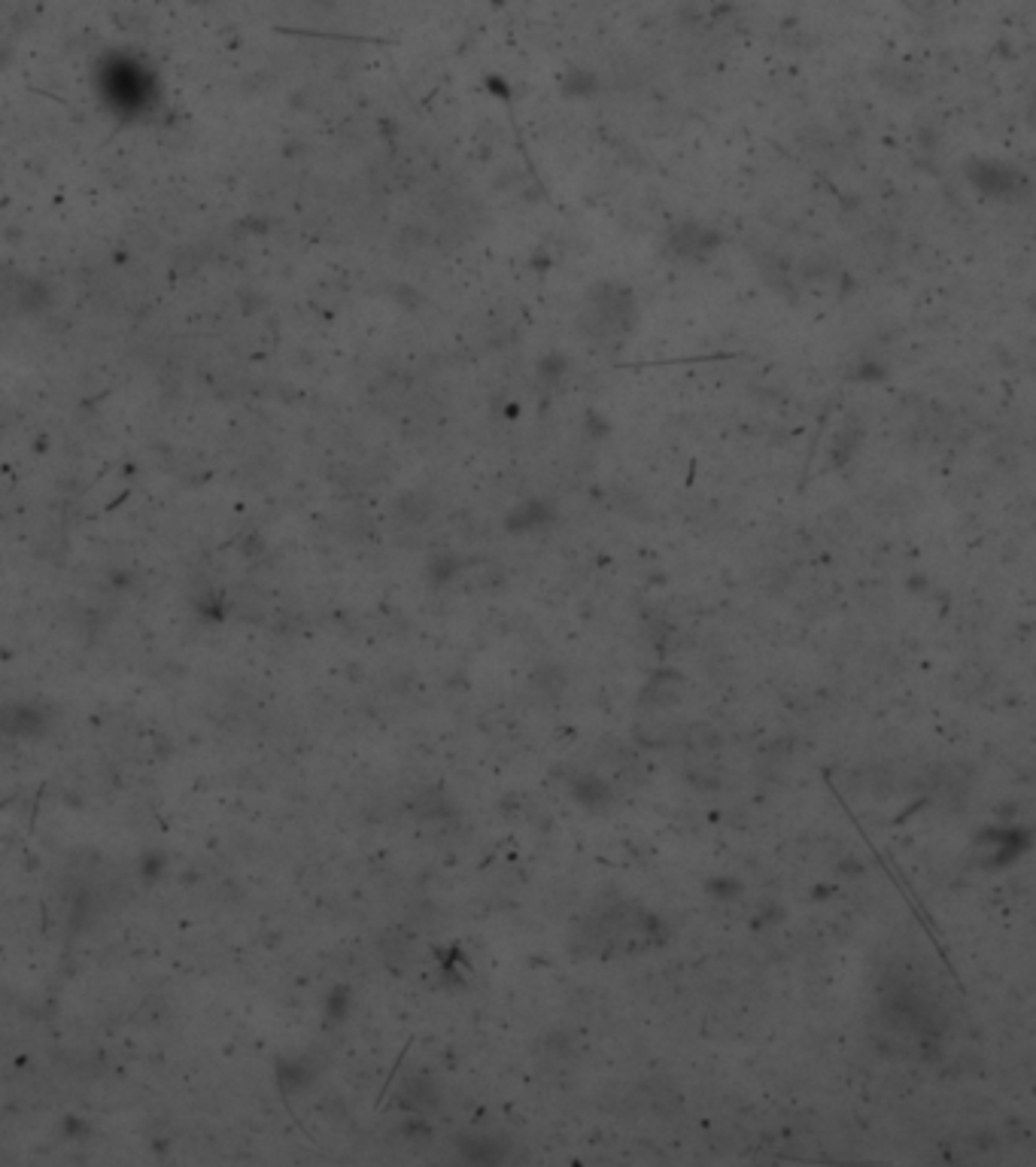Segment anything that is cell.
<instances>
[{"instance_id": "cell-2", "label": "cell", "mask_w": 1036, "mask_h": 1167, "mask_svg": "<svg viewBox=\"0 0 1036 1167\" xmlns=\"http://www.w3.org/2000/svg\"><path fill=\"white\" fill-rule=\"evenodd\" d=\"M964 177L988 201H1018L1031 189V177L1018 164L994 159V156H972V159H967Z\"/></svg>"}, {"instance_id": "cell-5", "label": "cell", "mask_w": 1036, "mask_h": 1167, "mask_svg": "<svg viewBox=\"0 0 1036 1167\" xmlns=\"http://www.w3.org/2000/svg\"><path fill=\"white\" fill-rule=\"evenodd\" d=\"M599 89H602L599 76L586 68H568L563 73V79H560V92L568 101H586V98H593Z\"/></svg>"}, {"instance_id": "cell-3", "label": "cell", "mask_w": 1036, "mask_h": 1167, "mask_svg": "<svg viewBox=\"0 0 1036 1167\" xmlns=\"http://www.w3.org/2000/svg\"><path fill=\"white\" fill-rule=\"evenodd\" d=\"M721 247V231L705 226V223H697V219L675 223L672 229L666 231V241H663L666 255L678 259V262H705V259H712Z\"/></svg>"}, {"instance_id": "cell-7", "label": "cell", "mask_w": 1036, "mask_h": 1167, "mask_svg": "<svg viewBox=\"0 0 1036 1167\" xmlns=\"http://www.w3.org/2000/svg\"><path fill=\"white\" fill-rule=\"evenodd\" d=\"M565 371H568V363H565V356H560V353H544V356H541L539 377L544 381V384L557 387Z\"/></svg>"}, {"instance_id": "cell-6", "label": "cell", "mask_w": 1036, "mask_h": 1167, "mask_svg": "<svg viewBox=\"0 0 1036 1167\" xmlns=\"http://www.w3.org/2000/svg\"><path fill=\"white\" fill-rule=\"evenodd\" d=\"M860 447H863V429L851 423V426H845V429H842V432L836 436L833 462H836V465H845V462L855 457Z\"/></svg>"}, {"instance_id": "cell-4", "label": "cell", "mask_w": 1036, "mask_h": 1167, "mask_svg": "<svg viewBox=\"0 0 1036 1167\" xmlns=\"http://www.w3.org/2000/svg\"><path fill=\"white\" fill-rule=\"evenodd\" d=\"M557 517V508L544 499H523L517 502L508 514H505V529L511 535H526V532H539L547 524H554Z\"/></svg>"}, {"instance_id": "cell-1", "label": "cell", "mask_w": 1036, "mask_h": 1167, "mask_svg": "<svg viewBox=\"0 0 1036 1167\" xmlns=\"http://www.w3.org/2000/svg\"><path fill=\"white\" fill-rule=\"evenodd\" d=\"M638 325V301L630 286L617 280H599L586 289L578 332L596 347H620L627 343Z\"/></svg>"}]
</instances>
